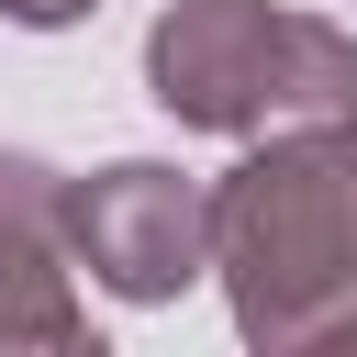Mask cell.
<instances>
[{
	"instance_id": "1",
	"label": "cell",
	"mask_w": 357,
	"mask_h": 357,
	"mask_svg": "<svg viewBox=\"0 0 357 357\" xmlns=\"http://www.w3.org/2000/svg\"><path fill=\"white\" fill-rule=\"evenodd\" d=\"M201 201H212V279L257 357L357 346V123L245 134V156Z\"/></svg>"
},
{
	"instance_id": "2",
	"label": "cell",
	"mask_w": 357,
	"mask_h": 357,
	"mask_svg": "<svg viewBox=\"0 0 357 357\" xmlns=\"http://www.w3.org/2000/svg\"><path fill=\"white\" fill-rule=\"evenodd\" d=\"M145 100L190 134L357 123V33L279 0H167L145 33Z\"/></svg>"
},
{
	"instance_id": "3",
	"label": "cell",
	"mask_w": 357,
	"mask_h": 357,
	"mask_svg": "<svg viewBox=\"0 0 357 357\" xmlns=\"http://www.w3.org/2000/svg\"><path fill=\"white\" fill-rule=\"evenodd\" d=\"M67 257L112 301H178L190 279H212V201L167 156H112L67 178Z\"/></svg>"
},
{
	"instance_id": "4",
	"label": "cell",
	"mask_w": 357,
	"mask_h": 357,
	"mask_svg": "<svg viewBox=\"0 0 357 357\" xmlns=\"http://www.w3.org/2000/svg\"><path fill=\"white\" fill-rule=\"evenodd\" d=\"M0 346L100 357V335L78 312V257H67V178L22 145H0Z\"/></svg>"
},
{
	"instance_id": "5",
	"label": "cell",
	"mask_w": 357,
	"mask_h": 357,
	"mask_svg": "<svg viewBox=\"0 0 357 357\" xmlns=\"http://www.w3.org/2000/svg\"><path fill=\"white\" fill-rule=\"evenodd\" d=\"M100 0H0V22H22V33H67V22H89Z\"/></svg>"
}]
</instances>
